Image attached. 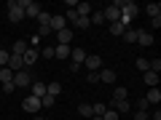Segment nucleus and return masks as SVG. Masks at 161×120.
<instances>
[{
  "label": "nucleus",
  "instance_id": "1",
  "mask_svg": "<svg viewBox=\"0 0 161 120\" xmlns=\"http://www.w3.org/2000/svg\"><path fill=\"white\" fill-rule=\"evenodd\" d=\"M137 3H132V0H124V3H121V24H124V27H129V24L134 22V16H137Z\"/></svg>",
  "mask_w": 161,
  "mask_h": 120
},
{
  "label": "nucleus",
  "instance_id": "2",
  "mask_svg": "<svg viewBox=\"0 0 161 120\" xmlns=\"http://www.w3.org/2000/svg\"><path fill=\"white\" fill-rule=\"evenodd\" d=\"M6 11H8V22H11V24H19L24 19V11L19 8V0H8V3H6Z\"/></svg>",
  "mask_w": 161,
  "mask_h": 120
},
{
  "label": "nucleus",
  "instance_id": "3",
  "mask_svg": "<svg viewBox=\"0 0 161 120\" xmlns=\"http://www.w3.org/2000/svg\"><path fill=\"white\" fill-rule=\"evenodd\" d=\"M19 8L24 11V16H27V19H38V13L43 11L40 3H35V0H19Z\"/></svg>",
  "mask_w": 161,
  "mask_h": 120
},
{
  "label": "nucleus",
  "instance_id": "4",
  "mask_svg": "<svg viewBox=\"0 0 161 120\" xmlns=\"http://www.w3.org/2000/svg\"><path fill=\"white\" fill-rule=\"evenodd\" d=\"M14 86H16V88H30V86H32V75H30L27 69L14 72Z\"/></svg>",
  "mask_w": 161,
  "mask_h": 120
},
{
  "label": "nucleus",
  "instance_id": "5",
  "mask_svg": "<svg viewBox=\"0 0 161 120\" xmlns=\"http://www.w3.org/2000/svg\"><path fill=\"white\" fill-rule=\"evenodd\" d=\"M38 59H40V48H32V46H30L27 51H24V56H22V64H24V69H30L35 62H38Z\"/></svg>",
  "mask_w": 161,
  "mask_h": 120
},
{
  "label": "nucleus",
  "instance_id": "6",
  "mask_svg": "<svg viewBox=\"0 0 161 120\" xmlns=\"http://www.w3.org/2000/svg\"><path fill=\"white\" fill-rule=\"evenodd\" d=\"M22 109H24V112H30V115L40 112V99H35V96H30V93H27V99L22 102Z\"/></svg>",
  "mask_w": 161,
  "mask_h": 120
},
{
  "label": "nucleus",
  "instance_id": "7",
  "mask_svg": "<svg viewBox=\"0 0 161 120\" xmlns=\"http://www.w3.org/2000/svg\"><path fill=\"white\" fill-rule=\"evenodd\" d=\"M108 109H115L118 115H126V112H132V102H129V99H121V102H110V104H108Z\"/></svg>",
  "mask_w": 161,
  "mask_h": 120
},
{
  "label": "nucleus",
  "instance_id": "8",
  "mask_svg": "<svg viewBox=\"0 0 161 120\" xmlns=\"http://www.w3.org/2000/svg\"><path fill=\"white\" fill-rule=\"evenodd\" d=\"M83 64H86V69H89V72H99V69H102V59H99L97 53H89Z\"/></svg>",
  "mask_w": 161,
  "mask_h": 120
},
{
  "label": "nucleus",
  "instance_id": "9",
  "mask_svg": "<svg viewBox=\"0 0 161 120\" xmlns=\"http://www.w3.org/2000/svg\"><path fill=\"white\" fill-rule=\"evenodd\" d=\"M30 96L43 99V96H46V83H40V80H32V86H30Z\"/></svg>",
  "mask_w": 161,
  "mask_h": 120
},
{
  "label": "nucleus",
  "instance_id": "10",
  "mask_svg": "<svg viewBox=\"0 0 161 120\" xmlns=\"http://www.w3.org/2000/svg\"><path fill=\"white\" fill-rule=\"evenodd\" d=\"M70 40H73V29L70 27H64V29L57 32V46H70Z\"/></svg>",
  "mask_w": 161,
  "mask_h": 120
},
{
  "label": "nucleus",
  "instance_id": "11",
  "mask_svg": "<svg viewBox=\"0 0 161 120\" xmlns=\"http://www.w3.org/2000/svg\"><path fill=\"white\" fill-rule=\"evenodd\" d=\"M102 16H105V22H110V24H115V22H121V11L118 8H113V6H108L102 11Z\"/></svg>",
  "mask_w": 161,
  "mask_h": 120
},
{
  "label": "nucleus",
  "instance_id": "12",
  "mask_svg": "<svg viewBox=\"0 0 161 120\" xmlns=\"http://www.w3.org/2000/svg\"><path fill=\"white\" fill-rule=\"evenodd\" d=\"M70 56H73V64H78V67H80V64L86 62L89 53H86V48H70Z\"/></svg>",
  "mask_w": 161,
  "mask_h": 120
},
{
  "label": "nucleus",
  "instance_id": "13",
  "mask_svg": "<svg viewBox=\"0 0 161 120\" xmlns=\"http://www.w3.org/2000/svg\"><path fill=\"white\" fill-rule=\"evenodd\" d=\"M137 43H140V46H145V48L153 46V32H145V29H140V32H137Z\"/></svg>",
  "mask_w": 161,
  "mask_h": 120
},
{
  "label": "nucleus",
  "instance_id": "14",
  "mask_svg": "<svg viewBox=\"0 0 161 120\" xmlns=\"http://www.w3.org/2000/svg\"><path fill=\"white\" fill-rule=\"evenodd\" d=\"M99 83H108V86H113V83H115V72H113V69H99Z\"/></svg>",
  "mask_w": 161,
  "mask_h": 120
},
{
  "label": "nucleus",
  "instance_id": "15",
  "mask_svg": "<svg viewBox=\"0 0 161 120\" xmlns=\"http://www.w3.org/2000/svg\"><path fill=\"white\" fill-rule=\"evenodd\" d=\"M67 27V22H64V16H51V24H48V29L51 32H59V29Z\"/></svg>",
  "mask_w": 161,
  "mask_h": 120
},
{
  "label": "nucleus",
  "instance_id": "16",
  "mask_svg": "<svg viewBox=\"0 0 161 120\" xmlns=\"http://www.w3.org/2000/svg\"><path fill=\"white\" fill-rule=\"evenodd\" d=\"M142 80L148 88H158V75L156 72H142Z\"/></svg>",
  "mask_w": 161,
  "mask_h": 120
},
{
  "label": "nucleus",
  "instance_id": "17",
  "mask_svg": "<svg viewBox=\"0 0 161 120\" xmlns=\"http://www.w3.org/2000/svg\"><path fill=\"white\" fill-rule=\"evenodd\" d=\"M145 102H148V104H158V102H161V91H158V88H148Z\"/></svg>",
  "mask_w": 161,
  "mask_h": 120
},
{
  "label": "nucleus",
  "instance_id": "18",
  "mask_svg": "<svg viewBox=\"0 0 161 120\" xmlns=\"http://www.w3.org/2000/svg\"><path fill=\"white\" fill-rule=\"evenodd\" d=\"M27 40H16V43H14V48H11V53L14 56H24V51H27Z\"/></svg>",
  "mask_w": 161,
  "mask_h": 120
},
{
  "label": "nucleus",
  "instance_id": "19",
  "mask_svg": "<svg viewBox=\"0 0 161 120\" xmlns=\"http://www.w3.org/2000/svg\"><path fill=\"white\" fill-rule=\"evenodd\" d=\"M46 93H48V96H54V99H57L59 93H62V83H59V80L48 83V86H46Z\"/></svg>",
  "mask_w": 161,
  "mask_h": 120
},
{
  "label": "nucleus",
  "instance_id": "20",
  "mask_svg": "<svg viewBox=\"0 0 161 120\" xmlns=\"http://www.w3.org/2000/svg\"><path fill=\"white\" fill-rule=\"evenodd\" d=\"M121 99H129V88L115 86V88H113V102H121Z\"/></svg>",
  "mask_w": 161,
  "mask_h": 120
},
{
  "label": "nucleus",
  "instance_id": "21",
  "mask_svg": "<svg viewBox=\"0 0 161 120\" xmlns=\"http://www.w3.org/2000/svg\"><path fill=\"white\" fill-rule=\"evenodd\" d=\"M54 59H70V46H54Z\"/></svg>",
  "mask_w": 161,
  "mask_h": 120
},
{
  "label": "nucleus",
  "instance_id": "22",
  "mask_svg": "<svg viewBox=\"0 0 161 120\" xmlns=\"http://www.w3.org/2000/svg\"><path fill=\"white\" fill-rule=\"evenodd\" d=\"M137 32H140V29H134V27H126V32L121 35V38L126 40V43H137Z\"/></svg>",
  "mask_w": 161,
  "mask_h": 120
},
{
  "label": "nucleus",
  "instance_id": "23",
  "mask_svg": "<svg viewBox=\"0 0 161 120\" xmlns=\"http://www.w3.org/2000/svg\"><path fill=\"white\" fill-rule=\"evenodd\" d=\"M75 13H78V16H92V6H89V3H78V6H75Z\"/></svg>",
  "mask_w": 161,
  "mask_h": 120
},
{
  "label": "nucleus",
  "instance_id": "24",
  "mask_svg": "<svg viewBox=\"0 0 161 120\" xmlns=\"http://www.w3.org/2000/svg\"><path fill=\"white\" fill-rule=\"evenodd\" d=\"M145 11H148V16H150V19L161 16V6H158V3H150V6H145Z\"/></svg>",
  "mask_w": 161,
  "mask_h": 120
},
{
  "label": "nucleus",
  "instance_id": "25",
  "mask_svg": "<svg viewBox=\"0 0 161 120\" xmlns=\"http://www.w3.org/2000/svg\"><path fill=\"white\" fill-rule=\"evenodd\" d=\"M78 115H80V118H92V104L80 102V104H78Z\"/></svg>",
  "mask_w": 161,
  "mask_h": 120
},
{
  "label": "nucleus",
  "instance_id": "26",
  "mask_svg": "<svg viewBox=\"0 0 161 120\" xmlns=\"http://www.w3.org/2000/svg\"><path fill=\"white\" fill-rule=\"evenodd\" d=\"M38 24H40V27H48V24H51V13H48V11H40L38 13Z\"/></svg>",
  "mask_w": 161,
  "mask_h": 120
},
{
  "label": "nucleus",
  "instance_id": "27",
  "mask_svg": "<svg viewBox=\"0 0 161 120\" xmlns=\"http://www.w3.org/2000/svg\"><path fill=\"white\" fill-rule=\"evenodd\" d=\"M54 104H57V99H54V96H48V93H46L43 99H40V109H51Z\"/></svg>",
  "mask_w": 161,
  "mask_h": 120
},
{
  "label": "nucleus",
  "instance_id": "28",
  "mask_svg": "<svg viewBox=\"0 0 161 120\" xmlns=\"http://www.w3.org/2000/svg\"><path fill=\"white\" fill-rule=\"evenodd\" d=\"M11 80H14V72L8 67H3L0 69V83H11Z\"/></svg>",
  "mask_w": 161,
  "mask_h": 120
},
{
  "label": "nucleus",
  "instance_id": "29",
  "mask_svg": "<svg viewBox=\"0 0 161 120\" xmlns=\"http://www.w3.org/2000/svg\"><path fill=\"white\" fill-rule=\"evenodd\" d=\"M110 32H113L115 38H121V35L126 32V27H124V24H121V22H115V24H110Z\"/></svg>",
  "mask_w": 161,
  "mask_h": 120
},
{
  "label": "nucleus",
  "instance_id": "30",
  "mask_svg": "<svg viewBox=\"0 0 161 120\" xmlns=\"http://www.w3.org/2000/svg\"><path fill=\"white\" fill-rule=\"evenodd\" d=\"M75 27H78V29H86L89 27V24H92V19H89V16H78V19H75Z\"/></svg>",
  "mask_w": 161,
  "mask_h": 120
},
{
  "label": "nucleus",
  "instance_id": "31",
  "mask_svg": "<svg viewBox=\"0 0 161 120\" xmlns=\"http://www.w3.org/2000/svg\"><path fill=\"white\" fill-rule=\"evenodd\" d=\"M89 19H92V24H102V22H105L102 11H92V16H89Z\"/></svg>",
  "mask_w": 161,
  "mask_h": 120
},
{
  "label": "nucleus",
  "instance_id": "32",
  "mask_svg": "<svg viewBox=\"0 0 161 120\" xmlns=\"http://www.w3.org/2000/svg\"><path fill=\"white\" fill-rule=\"evenodd\" d=\"M121 115L115 112V109H105V115H102V120H118Z\"/></svg>",
  "mask_w": 161,
  "mask_h": 120
},
{
  "label": "nucleus",
  "instance_id": "33",
  "mask_svg": "<svg viewBox=\"0 0 161 120\" xmlns=\"http://www.w3.org/2000/svg\"><path fill=\"white\" fill-rule=\"evenodd\" d=\"M134 67H137L140 72H148V59H137V62H134Z\"/></svg>",
  "mask_w": 161,
  "mask_h": 120
},
{
  "label": "nucleus",
  "instance_id": "34",
  "mask_svg": "<svg viewBox=\"0 0 161 120\" xmlns=\"http://www.w3.org/2000/svg\"><path fill=\"white\" fill-rule=\"evenodd\" d=\"M75 19H78V13H75V8H67V13H64V22H70V24H73Z\"/></svg>",
  "mask_w": 161,
  "mask_h": 120
},
{
  "label": "nucleus",
  "instance_id": "35",
  "mask_svg": "<svg viewBox=\"0 0 161 120\" xmlns=\"http://www.w3.org/2000/svg\"><path fill=\"white\" fill-rule=\"evenodd\" d=\"M40 56H43V59H54V46H48V48H40Z\"/></svg>",
  "mask_w": 161,
  "mask_h": 120
},
{
  "label": "nucleus",
  "instance_id": "36",
  "mask_svg": "<svg viewBox=\"0 0 161 120\" xmlns=\"http://www.w3.org/2000/svg\"><path fill=\"white\" fill-rule=\"evenodd\" d=\"M148 107H150V104L145 102V96H142V99H137V112H148Z\"/></svg>",
  "mask_w": 161,
  "mask_h": 120
},
{
  "label": "nucleus",
  "instance_id": "37",
  "mask_svg": "<svg viewBox=\"0 0 161 120\" xmlns=\"http://www.w3.org/2000/svg\"><path fill=\"white\" fill-rule=\"evenodd\" d=\"M86 80L92 83V86H94V83H99V72H89V75H86Z\"/></svg>",
  "mask_w": 161,
  "mask_h": 120
},
{
  "label": "nucleus",
  "instance_id": "38",
  "mask_svg": "<svg viewBox=\"0 0 161 120\" xmlns=\"http://www.w3.org/2000/svg\"><path fill=\"white\" fill-rule=\"evenodd\" d=\"M3 91H6V93H11V91H16V86H14V80H11V83H3Z\"/></svg>",
  "mask_w": 161,
  "mask_h": 120
},
{
  "label": "nucleus",
  "instance_id": "39",
  "mask_svg": "<svg viewBox=\"0 0 161 120\" xmlns=\"http://www.w3.org/2000/svg\"><path fill=\"white\" fill-rule=\"evenodd\" d=\"M150 24H153V29H158V27H161V16H156V19H150Z\"/></svg>",
  "mask_w": 161,
  "mask_h": 120
},
{
  "label": "nucleus",
  "instance_id": "40",
  "mask_svg": "<svg viewBox=\"0 0 161 120\" xmlns=\"http://www.w3.org/2000/svg\"><path fill=\"white\" fill-rule=\"evenodd\" d=\"M134 120H148V112H134Z\"/></svg>",
  "mask_w": 161,
  "mask_h": 120
},
{
  "label": "nucleus",
  "instance_id": "41",
  "mask_svg": "<svg viewBox=\"0 0 161 120\" xmlns=\"http://www.w3.org/2000/svg\"><path fill=\"white\" fill-rule=\"evenodd\" d=\"M89 120H102V118H94V115H92V118H89Z\"/></svg>",
  "mask_w": 161,
  "mask_h": 120
},
{
  "label": "nucleus",
  "instance_id": "42",
  "mask_svg": "<svg viewBox=\"0 0 161 120\" xmlns=\"http://www.w3.org/2000/svg\"><path fill=\"white\" fill-rule=\"evenodd\" d=\"M32 120H46V118H40V115H38V118H32Z\"/></svg>",
  "mask_w": 161,
  "mask_h": 120
}]
</instances>
